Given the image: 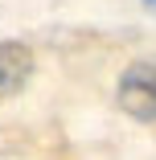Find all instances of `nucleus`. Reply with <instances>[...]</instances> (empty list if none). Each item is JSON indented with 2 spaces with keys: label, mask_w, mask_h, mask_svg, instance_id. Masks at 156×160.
Here are the masks:
<instances>
[{
  "label": "nucleus",
  "mask_w": 156,
  "mask_h": 160,
  "mask_svg": "<svg viewBox=\"0 0 156 160\" xmlns=\"http://www.w3.org/2000/svg\"><path fill=\"white\" fill-rule=\"evenodd\" d=\"M119 107L140 123L156 119V58L132 62L119 74Z\"/></svg>",
  "instance_id": "nucleus-1"
},
{
  "label": "nucleus",
  "mask_w": 156,
  "mask_h": 160,
  "mask_svg": "<svg viewBox=\"0 0 156 160\" xmlns=\"http://www.w3.org/2000/svg\"><path fill=\"white\" fill-rule=\"evenodd\" d=\"M29 74H33V49L25 41H0V99H13L29 82Z\"/></svg>",
  "instance_id": "nucleus-2"
},
{
  "label": "nucleus",
  "mask_w": 156,
  "mask_h": 160,
  "mask_svg": "<svg viewBox=\"0 0 156 160\" xmlns=\"http://www.w3.org/2000/svg\"><path fill=\"white\" fill-rule=\"evenodd\" d=\"M148 4H156V0H148Z\"/></svg>",
  "instance_id": "nucleus-3"
}]
</instances>
